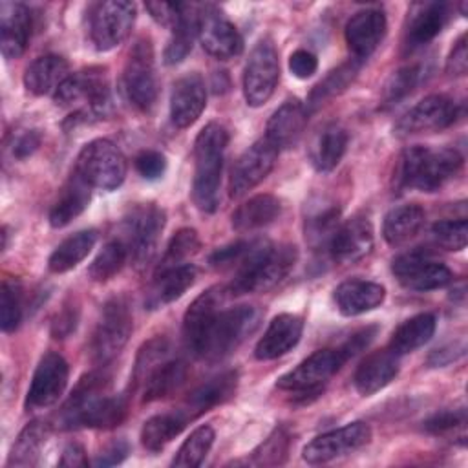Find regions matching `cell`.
I'll list each match as a JSON object with an SVG mask.
<instances>
[{"label":"cell","mask_w":468,"mask_h":468,"mask_svg":"<svg viewBox=\"0 0 468 468\" xmlns=\"http://www.w3.org/2000/svg\"><path fill=\"white\" fill-rule=\"evenodd\" d=\"M446 20L448 5L442 2H428L415 5L406 27V46L413 49L428 44L442 31Z\"/></svg>","instance_id":"cell-33"},{"label":"cell","mask_w":468,"mask_h":468,"mask_svg":"<svg viewBox=\"0 0 468 468\" xmlns=\"http://www.w3.org/2000/svg\"><path fill=\"white\" fill-rule=\"evenodd\" d=\"M197 37L203 49L219 60L234 58L243 51L239 31L214 5H207L197 13Z\"/></svg>","instance_id":"cell-17"},{"label":"cell","mask_w":468,"mask_h":468,"mask_svg":"<svg viewBox=\"0 0 468 468\" xmlns=\"http://www.w3.org/2000/svg\"><path fill=\"white\" fill-rule=\"evenodd\" d=\"M278 152L280 150L265 137L258 139L252 146H249L232 166L229 194L232 197H239L252 190L256 185H260L274 168Z\"/></svg>","instance_id":"cell-18"},{"label":"cell","mask_w":468,"mask_h":468,"mask_svg":"<svg viewBox=\"0 0 468 468\" xmlns=\"http://www.w3.org/2000/svg\"><path fill=\"white\" fill-rule=\"evenodd\" d=\"M207 88L199 73H186L176 80L170 93V119L177 128H188L203 113Z\"/></svg>","instance_id":"cell-21"},{"label":"cell","mask_w":468,"mask_h":468,"mask_svg":"<svg viewBox=\"0 0 468 468\" xmlns=\"http://www.w3.org/2000/svg\"><path fill=\"white\" fill-rule=\"evenodd\" d=\"M170 356V344L166 338L157 336L148 340L146 344H143V347L139 349L137 360H135V367H133V382L135 386H139L143 382V378L148 375L150 369H154L161 360Z\"/></svg>","instance_id":"cell-51"},{"label":"cell","mask_w":468,"mask_h":468,"mask_svg":"<svg viewBox=\"0 0 468 468\" xmlns=\"http://www.w3.org/2000/svg\"><path fill=\"white\" fill-rule=\"evenodd\" d=\"M146 9L150 13V16L165 26V27H170L174 29V26L179 22L181 15H183V9H185V4H168V2H148L146 4Z\"/></svg>","instance_id":"cell-56"},{"label":"cell","mask_w":468,"mask_h":468,"mask_svg":"<svg viewBox=\"0 0 468 468\" xmlns=\"http://www.w3.org/2000/svg\"><path fill=\"white\" fill-rule=\"evenodd\" d=\"M197 35V13H192L190 5H185L179 22L172 29V37L165 49V62L166 64H179L186 58L192 49L194 37Z\"/></svg>","instance_id":"cell-42"},{"label":"cell","mask_w":468,"mask_h":468,"mask_svg":"<svg viewBox=\"0 0 468 468\" xmlns=\"http://www.w3.org/2000/svg\"><path fill=\"white\" fill-rule=\"evenodd\" d=\"M214 430L207 424L196 428L181 444V448L177 450L172 466L177 468H196L203 463V459L207 457L212 442H214Z\"/></svg>","instance_id":"cell-43"},{"label":"cell","mask_w":468,"mask_h":468,"mask_svg":"<svg viewBox=\"0 0 468 468\" xmlns=\"http://www.w3.org/2000/svg\"><path fill=\"white\" fill-rule=\"evenodd\" d=\"M463 157L453 148L410 146L402 152L397 166V183L402 188L435 192L457 176Z\"/></svg>","instance_id":"cell-3"},{"label":"cell","mask_w":468,"mask_h":468,"mask_svg":"<svg viewBox=\"0 0 468 468\" xmlns=\"http://www.w3.org/2000/svg\"><path fill=\"white\" fill-rule=\"evenodd\" d=\"M132 335V313L124 298H112L104 303L91 338V353L97 362L115 358Z\"/></svg>","instance_id":"cell-12"},{"label":"cell","mask_w":468,"mask_h":468,"mask_svg":"<svg viewBox=\"0 0 468 468\" xmlns=\"http://www.w3.org/2000/svg\"><path fill=\"white\" fill-rule=\"evenodd\" d=\"M466 69H468V53H466V37L463 35L455 42V46H453V49H452V53L448 57L446 71L450 75H464Z\"/></svg>","instance_id":"cell-58"},{"label":"cell","mask_w":468,"mask_h":468,"mask_svg":"<svg viewBox=\"0 0 468 468\" xmlns=\"http://www.w3.org/2000/svg\"><path fill=\"white\" fill-rule=\"evenodd\" d=\"M58 106L79 104L77 117H106L112 110V95L106 77L101 69L90 68L77 73H69L53 93Z\"/></svg>","instance_id":"cell-6"},{"label":"cell","mask_w":468,"mask_h":468,"mask_svg":"<svg viewBox=\"0 0 468 468\" xmlns=\"http://www.w3.org/2000/svg\"><path fill=\"white\" fill-rule=\"evenodd\" d=\"M282 205L272 194H256L241 203L232 214V229L236 232H250L271 225L280 216Z\"/></svg>","instance_id":"cell-36"},{"label":"cell","mask_w":468,"mask_h":468,"mask_svg":"<svg viewBox=\"0 0 468 468\" xmlns=\"http://www.w3.org/2000/svg\"><path fill=\"white\" fill-rule=\"evenodd\" d=\"M68 62L60 55H42L35 58L24 73V86L33 95L55 93L62 80L69 75Z\"/></svg>","instance_id":"cell-35"},{"label":"cell","mask_w":468,"mask_h":468,"mask_svg":"<svg viewBox=\"0 0 468 468\" xmlns=\"http://www.w3.org/2000/svg\"><path fill=\"white\" fill-rule=\"evenodd\" d=\"M388 22L378 9H362L355 13L346 24V40L351 53L360 60L367 58L382 42Z\"/></svg>","instance_id":"cell-22"},{"label":"cell","mask_w":468,"mask_h":468,"mask_svg":"<svg viewBox=\"0 0 468 468\" xmlns=\"http://www.w3.org/2000/svg\"><path fill=\"white\" fill-rule=\"evenodd\" d=\"M40 144V135L37 130H26L22 132L13 144V155L18 159H24L27 155H31Z\"/></svg>","instance_id":"cell-60"},{"label":"cell","mask_w":468,"mask_h":468,"mask_svg":"<svg viewBox=\"0 0 468 468\" xmlns=\"http://www.w3.org/2000/svg\"><path fill=\"white\" fill-rule=\"evenodd\" d=\"M258 324L260 311L252 305H238L225 311L219 309L210 322L196 356L205 360H221L229 356L250 333H254Z\"/></svg>","instance_id":"cell-5"},{"label":"cell","mask_w":468,"mask_h":468,"mask_svg":"<svg viewBox=\"0 0 468 468\" xmlns=\"http://www.w3.org/2000/svg\"><path fill=\"white\" fill-rule=\"evenodd\" d=\"M229 132L219 122H208L194 143L192 199L201 212L212 214L219 205V183Z\"/></svg>","instance_id":"cell-2"},{"label":"cell","mask_w":468,"mask_h":468,"mask_svg":"<svg viewBox=\"0 0 468 468\" xmlns=\"http://www.w3.org/2000/svg\"><path fill=\"white\" fill-rule=\"evenodd\" d=\"M77 172L95 188L115 190L126 177V159L112 141L95 139L80 150Z\"/></svg>","instance_id":"cell-8"},{"label":"cell","mask_w":468,"mask_h":468,"mask_svg":"<svg viewBox=\"0 0 468 468\" xmlns=\"http://www.w3.org/2000/svg\"><path fill=\"white\" fill-rule=\"evenodd\" d=\"M391 271L402 287L419 292L446 287L453 278L444 263L433 260L424 250H411L397 256L391 263Z\"/></svg>","instance_id":"cell-14"},{"label":"cell","mask_w":468,"mask_h":468,"mask_svg":"<svg viewBox=\"0 0 468 468\" xmlns=\"http://www.w3.org/2000/svg\"><path fill=\"white\" fill-rule=\"evenodd\" d=\"M126 455H128V444L124 441H115L102 450V453L95 459V464L97 466L119 464L126 459Z\"/></svg>","instance_id":"cell-61"},{"label":"cell","mask_w":468,"mask_h":468,"mask_svg":"<svg viewBox=\"0 0 468 468\" xmlns=\"http://www.w3.org/2000/svg\"><path fill=\"white\" fill-rule=\"evenodd\" d=\"M60 466H88V457L84 448L79 442H69L64 450H62V457L58 461Z\"/></svg>","instance_id":"cell-62"},{"label":"cell","mask_w":468,"mask_h":468,"mask_svg":"<svg viewBox=\"0 0 468 468\" xmlns=\"http://www.w3.org/2000/svg\"><path fill=\"white\" fill-rule=\"evenodd\" d=\"M377 335V327H366L358 333H355L344 346H340L338 349L344 353V356L349 360L351 356H355L358 351H362L364 347H367V344L375 338Z\"/></svg>","instance_id":"cell-59"},{"label":"cell","mask_w":468,"mask_h":468,"mask_svg":"<svg viewBox=\"0 0 468 468\" xmlns=\"http://www.w3.org/2000/svg\"><path fill=\"white\" fill-rule=\"evenodd\" d=\"M135 4L126 0H108L93 5L90 15V37L99 51H110L122 44L135 22Z\"/></svg>","instance_id":"cell-11"},{"label":"cell","mask_w":468,"mask_h":468,"mask_svg":"<svg viewBox=\"0 0 468 468\" xmlns=\"http://www.w3.org/2000/svg\"><path fill=\"white\" fill-rule=\"evenodd\" d=\"M338 218H340V212L336 207H325L324 210H318L307 218L305 238L311 243V247L314 249L329 247V241L338 229Z\"/></svg>","instance_id":"cell-47"},{"label":"cell","mask_w":468,"mask_h":468,"mask_svg":"<svg viewBox=\"0 0 468 468\" xmlns=\"http://www.w3.org/2000/svg\"><path fill=\"white\" fill-rule=\"evenodd\" d=\"M186 380V364L179 358H165L139 384L143 388V400L152 402L176 393Z\"/></svg>","instance_id":"cell-34"},{"label":"cell","mask_w":468,"mask_h":468,"mask_svg":"<svg viewBox=\"0 0 468 468\" xmlns=\"http://www.w3.org/2000/svg\"><path fill=\"white\" fill-rule=\"evenodd\" d=\"M296 258L298 252L292 245H271L267 241H258L249 258L238 267L227 292H265L276 287L289 274L296 263Z\"/></svg>","instance_id":"cell-4"},{"label":"cell","mask_w":468,"mask_h":468,"mask_svg":"<svg viewBox=\"0 0 468 468\" xmlns=\"http://www.w3.org/2000/svg\"><path fill=\"white\" fill-rule=\"evenodd\" d=\"M360 69V62L358 58H353L349 62H344L342 66H338L336 69H333L322 82H318L314 86V90L309 95V106H318L322 104L325 99L344 91L347 88V84L356 77Z\"/></svg>","instance_id":"cell-45"},{"label":"cell","mask_w":468,"mask_h":468,"mask_svg":"<svg viewBox=\"0 0 468 468\" xmlns=\"http://www.w3.org/2000/svg\"><path fill=\"white\" fill-rule=\"evenodd\" d=\"M201 247L199 236L194 229H179L168 241L165 256L159 263L157 271H165V269H172L177 265H183L190 256H194Z\"/></svg>","instance_id":"cell-46"},{"label":"cell","mask_w":468,"mask_h":468,"mask_svg":"<svg viewBox=\"0 0 468 468\" xmlns=\"http://www.w3.org/2000/svg\"><path fill=\"white\" fill-rule=\"evenodd\" d=\"M97 241V230H80L66 238L57 245V249L51 252L48 260V267L51 272H66L77 267L93 249Z\"/></svg>","instance_id":"cell-40"},{"label":"cell","mask_w":468,"mask_h":468,"mask_svg":"<svg viewBox=\"0 0 468 468\" xmlns=\"http://www.w3.org/2000/svg\"><path fill=\"white\" fill-rule=\"evenodd\" d=\"M135 170L148 181L159 179L166 170V157L155 150H144L135 157Z\"/></svg>","instance_id":"cell-55"},{"label":"cell","mask_w":468,"mask_h":468,"mask_svg":"<svg viewBox=\"0 0 468 468\" xmlns=\"http://www.w3.org/2000/svg\"><path fill=\"white\" fill-rule=\"evenodd\" d=\"M122 86L128 101L137 110L148 112L155 104L159 95V80L150 38L141 37L130 48L122 71Z\"/></svg>","instance_id":"cell-7"},{"label":"cell","mask_w":468,"mask_h":468,"mask_svg":"<svg viewBox=\"0 0 468 468\" xmlns=\"http://www.w3.org/2000/svg\"><path fill=\"white\" fill-rule=\"evenodd\" d=\"M165 227V212L154 205H137L124 219V245L128 258L137 269H144L155 256L159 234Z\"/></svg>","instance_id":"cell-10"},{"label":"cell","mask_w":468,"mask_h":468,"mask_svg":"<svg viewBox=\"0 0 468 468\" xmlns=\"http://www.w3.org/2000/svg\"><path fill=\"white\" fill-rule=\"evenodd\" d=\"M369 439H371V428L366 422L356 420L342 428L316 435L311 442L305 444L302 457L309 464L329 463L336 457H342L346 453H351L366 446Z\"/></svg>","instance_id":"cell-15"},{"label":"cell","mask_w":468,"mask_h":468,"mask_svg":"<svg viewBox=\"0 0 468 468\" xmlns=\"http://www.w3.org/2000/svg\"><path fill=\"white\" fill-rule=\"evenodd\" d=\"M457 119V104L446 95H428L410 108L395 124L400 137L431 133L448 128Z\"/></svg>","instance_id":"cell-16"},{"label":"cell","mask_w":468,"mask_h":468,"mask_svg":"<svg viewBox=\"0 0 468 468\" xmlns=\"http://www.w3.org/2000/svg\"><path fill=\"white\" fill-rule=\"evenodd\" d=\"M373 241L375 238L369 219L356 216L338 225L327 250L335 261L349 265L366 258L373 249Z\"/></svg>","instance_id":"cell-20"},{"label":"cell","mask_w":468,"mask_h":468,"mask_svg":"<svg viewBox=\"0 0 468 468\" xmlns=\"http://www.w3.org/2000/svg\"><path fill=\"white\" fill-rule=\"evenodd\" d=\"M188 419L181 410L150 417L141 428V442L148 452H161L186 426Z\"/></svg>","instance_id":"cell-39"},{"label":"cell","mask_w":468,"mask_h":468,"mask_svg":"<svg viewBox=\"0 0 468 468\" xmlns=\"http://www.w3.org/2000/svg\"><path fill=\"white\" fill-rule=\"evenodd\" d=\"M420 80V68L419 66H406L393 73L388 82L384 84L382 90V104L384 106H393L404 97H408L415 86Z\"/></svg>","instance_id":"cell-50"},{"label":"cell","mask_w":468,"mask_h":468,"mask_svg":"<svg viewBox=\"0 0 468 468\" xmlns=\"http://www.w3.org/2000/svg\"><path fill=\"white\" fill-rule=\"evenodd\" d=\"M91 185L75 170L71 177L60 188L51 210H49V223L55 229L66 227L77 216L84 212L91 197Z\"/></svg>","instance_id":"cell-31"},{"label":"cell","mask_w":468,"mask_h":468,"mask_svg":"<svg viewBox=\"0 0 468 468\" xmlns=\"http://www.w3.org/2000/svg\"><path fill=\"white\" fill-rule=\"evenodd\" d=\"M466 424V411L461 410H444L435 415H431L424 422V430L433 433V435H448L455 433L457 430H463Z\"/></svg>","instance_id":"cell-54"},{"label":"cell","mask_w":468,"mask_h":468,"mask_svg":"<svg viewBox=\"0 0 468 468\" xmlns=\"http://www.w3.org/2000/svg\"><path fill=\"white\" fill-rule=\"evenodd\" d=\"M289 433L283 428L274 430L254 452H252V459L250 464L256 466H276L282 464L287 459L289 453Z\"/></svg>","instance_id":"cell-49"},{"label":"cell","mask_w":468,"mask_h":468,"mask_svg":"<svg viewBox=\"0 0 468 468\" xmlns=\"http://www.w3.org/2000/svg\"><path fill=\"white\" fill-rule=\"evenodd\" d=\"M49 435V424L42 420H33L24 426L18 433L16 441L11 446V453L7 459L9 466H31L37 463V457L46 444Z\"/></svg>","instance_id":"cell-41"},{"label":"cell","mask_w":468,"mask_h":468,"mask_svg":"<svg viewBox=\"0 0 468 468\" xmlns=\"http://www.w3.org/2000/svg\"><path fill=\"white\" fill-rule=\"evenodd\" d=\"M31 38V13L24 4L4 2L0 5V48L5 58H18Z\"/></svg>","instance_id":"cell-24"},{"label":"cell","mask_w":468,"mask_h":468,"mask_svg":"<svg viewBox=\"0 0 468 468\" xmlns=\"http://www.w3.org/2000/svg\"><path fill=\"white\" fill-rule=\"evenodd\" d=\"M108 386L110 378L102 371L84 375L64 404L58 426L62 430H110L119 426L126 417L128 404L121 395H110Z\"/></svg>","instance_id":"cell-1"},{"label":"cell","mask_w":468,"mask_h":468,"mask_svg":"<svg viewBox=\"0 0 468 468\" xmlns=\"http://www.w3.org/2000/svg\"><path fill=\"white\" fill-rule=\"evenodd\" d=\"M126 260H128V249H126L124 241L112 239L95 256V260L91 261V265L88 269V274L93 282H99V283L108 282L124 267Z\"/></svg>","instance_id":"cell-44"},{"label":"cell","mask_w":468,"mask_h":468,"mask_svg":"<svg viewBox=\"0 0 468 468\" xmlns=\"http://www.w3.org/2000/svg\"><path fill=\"white\" fill-rule=\"evenodd\" d=\"M258 245V241H236L230 245H225L218 250H214L208 258L210 267L214 269H238L247 258L249 254L254 250V247Z\"/></svg>","instance_id":"cell-53"},{"label":"cell","mask_w":468,"mask_h":468,"mask_svg":"<svg viewBox=\"0 0 468 468\" xmlns=\"http://www.w3.org/2000/svg\"><path fill=\"white\" fill-rule=\"evenodd\" d=\"M347 141V132L340 124L331 122L322 126L309 144V161L314 170L322 174L335 170L346 154Z\"/></svg>","instance_id":"cell-32"},{"label":"cell","mask_w":468,"mask_h":468,"mask_svg":"<svg viewBox=\"0 0 468 468\" xmlns=\"http://www.w3.org/2000/svg\"><path fill=\"white\" fill-rule=\"evenodd\" d=\"M238 388V373L236 371H223L214 378L197 386L188 399L185 400L181 411L188 420L210 411L212 408L227 402Z\"/></svg>","instance_id":"cell-27"},{"label":"cell","mask_w":468,"mask_h":468,"mask_svg":"<svg viewBox=\"0 0 468 468\" xmlns=\"http://www.w3.org/2000/svg\"><path fill=\"white\" fill-rule=\"evenodd\" d=\"M386 298V289L369 280L351 278L335 289V302L344 316H358L377 309Z\"/></svg>","instance_id":"cell-26"},{"label":"cell","mask_w":468,"mask_h":468,"mask_svg":"<svg viewBox=\"0 0 468 468\" xmlns=\"http://www.w3.org/2000/svg\"><path fill=\"white\" fill-rule=\"evenodd\" d=\"M22 320V287L16 280L5 278L0 292V327L4 333H11Z\"/></svg>","instance_id":"cell-48"},{"label":"cell","mask_w":468,"mask_h":468,"mask_svg":"<svg viewBox=\"0 0 468 468\" xmlns=\"http://www.w3.org/2000/svg\"><path fill=\"white\" fill-rule=\"evenodd\" d=\"M399 373V355L389 347L369 353L355 371L353 382L360 395H373L386 388Z\"/></svg>","instance_id":"cell-25"},{"label":"cell","mask_w":468,"mask_h":468,"mask_svg":"<svg viewBox=\"0 0 468 468\" xmlns=\"http://www.w3.org/2000/svg\"><path fill=\"white\" fill-rule=\"evenodd\" d=\"M424 225V210L419 205H400L391 208L382 223L384 239L393 245H404L419 234Z\"/></svg>","instance_id":"cell-37"},{"label":"cell","mask_w":468,"mask_h":468,"mask_svg":"<svg viewBox=\"0 0 468 468\" xmlns=\"http://www.w3.org/2000/svg\"><path fill=\"white\" fill-rule=\"evenodd\" d=\"M73 329H75V316L69 311H66V313L57 316V320L53 322V329L51 331H53L55 338H62L68 333H71Z\"/></svg>","instance_id":"cell-63"},{"label":"cell","mask_w":468,"mask_h":468,"mask_svg":"<svg viewBox=\"0 0 468 468\" xmlns=\"http://www.w3.org/2000/svg\"><path fill=\"white\" fill-rule=\"evenodd\" d=\"M303 322L300 316L291 313H282L274 316L265 329L263 336L254 347V356L258 360H274L289 353L302 338Z\"/></svg>","instance_id":"cell-23"},{"label":"cell","mask_w":468,"mask_h":468,"mask_svg":"<svg viewBox=\"0 0 468 468\" xmlns=\"http://www.w3.org/2000/svg\"><path fill=\"white\" fill-rule=\"evenodd\" d=\"M280 79V60L274 44L261 38L250 51L243 69V95L249 106L258 108L271 99Z\"/></svg>","instance_id":"cell-13"},{"label":"cell","mask_w":468,"mask_h":468,"mask_svg":"<svg viewBox=\"0 0 468 468\" xmlns=\"http://www.w3.org/2000/svg\"><path fill=\"white\" fill-rule=\"evenodd\" d=\"M289 69L296 79H309L318 69V58L307 49H296L289 57Z\"/></svg>","instance_id":"cell-57"},{"label":"cell","mask_w":468,"mask_h":468,"mask_svg":"<svg viewBox=\"0 0 468 468\" xmlns=\"http://www.w3.org/2000/svg\"><path fill=\"white\" fill-rule=\"evenodd\" d=\"M431 236L446 250H463L468 239L466 219H442L433 223Z\"/></svg>","instance_id":"cell-52"},{"label":"cell","mask_w":468,"mask_h":468,"mask_svg":"<svg viewBox=\"0 0 468 468\" xmlns=\"http://www.w3.org/2000/svg\"><path fill=\"white\" fill-rule=\"evenodd\" d=\"M196 274L197 271L192 263H183L172 269L157 271L154 283L148 291V296L144 300V305L148 309H159L172 303L174 300L183 296V292L188 287H192V283L196 282Z\"/></svg>","instance_id":"cell-30"},{"label":"cell","mask_w":468,"mask_h":468,"mask_svg":"<svg viewBox=\"0 0 468 468\" xmlns=\"http://www.w3.org/2000/svg\"><path fill=\"white\" fill-rule=\"evenodd\" d=\"M347 362L344 353L336 349H318L302 360L294 369L282 375L276 386L283 391H291L296 397L313 395L316 397L327 380L340 371V367Z\"/></svg>","instance_id":"cell-9"},{"label":"cell","mask_w":468,"mask_h":468,"mask_svg":"<svg viewBox=\"0 0 468 468\" xmlns=\"http://www.w3.org/2000/svg\"><path fill=\"white\" fill-rule=\"evenodd\" d=\"M68 377H69V367L64 356L53 351L46 353L40 358L38 366L35 367L29 389H27V397H26L27 410H40L55 404L68 386Z\"/></svg>","instance_id":"cell-19"},{"label":"cell","mask_w":468,"mask_h":468,"mask_svg":"<svg viewBox=\"0 0 468 468\" xmlns=\"http://www.w3.org/2000/svg\"><path fill=\"white\" fill-rule=\"evenodd\" d=\"M223 292L219 289H208L207 292L199 294L192 305L186 309L183 318V338L186 344V349L196 356L201 340L214 320V316L219 311Z\"/></svg>","instance_id":"cell-29"},{"label":"cell","mask_w":468,"mask_h":468,"mask_svg":"<svg viewBox=\"0 0 468 468\" xmlns=\"http://www.w3.org/2000/svg\"><path fill=\"white\" fill-rule=\"evenodd\" d=\"M435 325L437 320L431 313H420L408 318L391 335L389 349L400 356L422 347L433 336Z\"/></svg>","instance_id":"cell-38"},{"label":"cell","mask_w":468,"mask_h":468,"mask_svg":"<svg viewBox=\"0 0 468 468\" xmlns=\"http://www.w3.org/2000/svg\"><path fill=\"white\" fill-rule=\"evenodd\" d=\"M307 122L305 106L298 99L285 101L267 121L265 139L272 143L278 150L292 146Z\"/></svg>","instance_id":"cell-28"}]
</instances>
